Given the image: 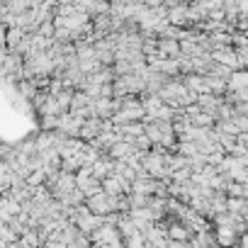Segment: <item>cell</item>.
Instances as JSON below:
<instances>
[{"label": "cell", "instance_id": "cell-1", "mask_svg": "<svg viewBox=\"0 0 248 248\" xmlns=\"http://www.w3.org/2000/svg\"><path fill=\"white\" fill-rule=\"evenodd\" d=\"M146 134L151 139V144H168L170 137H173V129H170V124L163 122V119H154L149 127H146Z\"/></svg>", "mask_w": 248, "mask_h": 248}]
</instances>
